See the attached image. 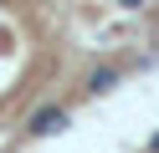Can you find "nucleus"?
I'll list each match as a JSON object with an SVG mask.
<instances>
[{"label": "nucleus", "mask_w": 159, "mask_h": 153, "mask_svg": "<svg viewBox=\"0 0 159 153\" xmlns=\"http://www.w3.org/2000/svg\"><path fill=\"white\" fill-rule=\"evenodd\" d=\"M67 128H72V112L57 107V102L36 107V112H31V122H26V133H31V138H52V133H67Z\"/></svg>", "instance_id": "f257e3e1"}, {"label": "nucleus", "mask_w": 159, "mask_h": 153, "mask_svg": "<svg viewBox=\"0 0 159 153\" xmlns=\"http://www.w3.org/2000/svg\"><path fill=\"white\" fill-rule=\"evenodd\" d=\"M118 77H123L118 66H98V71H87V92H93V97H98V92H113Z\"/></svg>", "instance_id": "f03ea898"}, {"label": "nucleus", "mask_w": 159, "mask_h": 153, "mask_svg": "<svg viewBox=\"0 0 159 153\" xmlns=\"http://www.w3.org/2000/svg\"><path fill=\"white\" fill-rule=\"evenodd\" d=\"M113 5H118V10H144L149 0H113Z\"/></svg>", "instance_id": "7ed1b4c3"}, {"label": "nucleus", "mask_w": 159, "mask_h": 153, "mask_svg": "<svg viewBox=\"0 0 159 153\" xmlns=\"http://www.w3.org/2000/svg\"><path fill=\"white\" fill-rule=\"evenodd\" d=\"M149 153H159V133H154V138H149Z\"/></svg>", "instance_id": "20e7f679"}]
</instances>
